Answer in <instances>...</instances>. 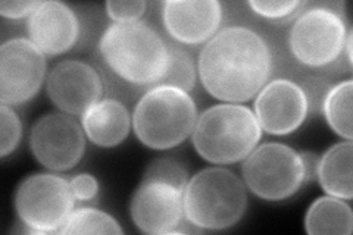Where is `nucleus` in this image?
Masks as SVG:
<instances>
[{"label":"nucleus","mask_w":353,"mask_h":235,"mask_svg":"<svg viewBox=\"0 0 353 235\" xmlns=\"http://www.w3.org/2000/svg\"><path fill=\"white\" fill-rule=\"evenodd\" d=\"M353 212L346 200L323 196L312 201L305 215V231L309 235H350Z\"/></svg>","instance_id":"a211bd4d"},{"label":"nucleus","mask_w":353,"mask_h":235,"mask_svg":"<svg viewBox=\"0 0 353 235\" xmlns=\"http://www.w3.org/2000/svg\"><path fill=\"white\" fill-rule=\"evenodd\" d=\"M243 183L265 201H283L306 183L302 153L283 143L258 144L241 165Z\"/></svg>","instance_id":"0eeeda50"},{"label":"nucleus","mask_w":353,"mask_h":235,"mask_svg":"<svg viewBox=\"0 0 353 235\" xmlns=\"http://www.w3.org/2000/svg\"><path fill=\"white\" fill-rule=\"evenodd\" d=\"M85 139L83 125L74 116L63 112H49L32 125L30 149L46 170L65 172L81 162Z\"/></svg>","instance_id":"1a4fd4ad"},{"label":"nucleus","mask_w":353,"mask_h":235,"mask_svg":"<svg viewBox=\"0 0 353 235\" xmlns=\"http://www.w3.org/2000/svg\"><path fill=\"white\" fill-rule=\"evenodd\" d=\"M70 181L77 201H90L99 193V183L92 174L74 175Z\"/></svg>","instance_id":"bb28decb"},{"label":"nucleus","mask_w":353,"mask_h":235,"mask_svg":"<svg viewBox=\"0 0 353 235\" xmlns=\"http://www.w3.org/2000/svg\"><path fill=\"white\" fill-rule=\"evenodd\" d=\"M99 53L121 80L139 87H154L168 68V41L143 21L115 22L99 40Z\"/></svg>","instance_id":"f03ea898"},{"label":"nucleus","mask_w":353,"mask_h":235,"mask_svg":"<svg viewBox=\"0 0 353 235\" xmlns=\"http://www.w3.org/2000/svg\"><path fill=\"white\" fill-rule=\"evenodd\" d=\"M272 74L268 43L248 27L219 30L197 58L205 90L223 103H245L256 97Z\"/></svg>","instance_id":"f257e3e1"},{"label":"nucleus","mask_w":353,"mask_h":235,"mask_svg":"<svg viewBox=\"0 0 353 235\" xmlns=\"http://www.w3.org/2000/svg\"><path fill=\"white\" fill-rule=\"evenodd\" d=\"M347 25L333 5H314L297 15L289 32L294 59L307 68H325L343 54Z\"/></svg>","instance_id":"6e6552de"},{"label":"nucleus","mask_w":353,"mask_h":235,"mask_svg":"<svg viewBox=\"0 0 353 235\" xmlns=\"http://www.w3.org/2000/svg\"><path fill=\"white\" fill-rule=\"evenodd\" d=\"M301 87L303 88V92L306 94L309 112H312V114H316L318 112L319 114L323 109L325 94L330 88L327 83L321 81L319 78H307L303 84H301Z\"/></svg>","instance_id":"a878e982"},{"label":"nucleus","mask_w":353,"mask_h":235,"mask_svg":"<svg viewBox=\"0 0 353 235\" xmlns=\"http://www.w3.org/2000/svg\"><path fill=\"white\" fill-rule=\"evenodd\" d=\"M85 137L103 149L124 143L132 130V119L127 106L118 99H101L81 115Z\"/></svg>","instance_id":"dca6fc26"},{"label":"nucleus","mask_w":353,"mask_h":235,"mask_svg":"<svg viewBox=\"0 0 353 235\" xmlns=\"http://www.w3.org/2000/svg\"><path fill=\"white\" fill-rule=\"evenodd\" d=\"M252 12L270 19V21H285L294 17L299 9L303 6V2L299 0H290V2H270V0H250L248 2Z\"/></svg>","instance_id":"b1692460"},{"label":"nucleus","mask_w":353,"mask_h":235,"mask_svg":"<svg viewBox=\"0 0 353 235\" xmlns=\"http://www.w3.org/2000/svg\"><path fill=\"white\" fill-rule=\"evenodd\" d=\"M352 105L353 81L345 80L328 88L321 109L328 127L346 141L353 140Z\"/></svg>","instance_id":"6ab92c4d"},{"label":"nucleus","mask_w":353,"mask_h":235,"mask_svg":"<svg viewBox=\"0 0 353 235\" xmlns=\"http://www.w3.org/2000/svg\"><path fill=\"white\" fill-rule=\"evenodd\" d=\"M48 62L30 39L17 37L0 46V103L21 106L34 99L46 83Z\"/></svg>","instance_id":"9d476101"},{"label":"nucleus","mask_w":353,"mask_h":235,"mask_svg":"<svg viewBox=\"0 0 353 235\" xmlns=\"http://www.w3.org/2000/svg\"><path fill=\"white\" fill-rule=\"evenodd\" d=\"M248 205V187L239 175L223 166L196 172L184 190L185 221L202 232L236 227Z\"/></svg>","instance_id":"7ed1b4c3"},{"label":"nucleus","mask_w":353,"mask_h":235,"mask_svg":"<svg viewBox=\"0 0 353 235\" xmlns=\"http://www.w3.org/2000/svg\"><path fill=\"white\" fill-rule=\"evenodd\" d=\"M106 12L115 22H136L145 15L148 9L146 0H134V2H117L109 0L105 3Z\"/></svg>","instance_id":"393cba45"},{"label":"nucleus","mask_w":353,"mask_h":235,"mask_svg":"<svg viewBox=\"0 0 353 235\" xmlns=\"http://www.w3.org/2000/svg\"><path fill=\"white\" fill-rule=\"evenodd\" d=\"M28 39L46 56L70 52L80 39V19L66 3L48 0L32 12L27 22Z\"/></svg>","instance_id":"2eb2a0df"},{"label":"nucleus","mask_w":353,"mask_h":235,"mask_svg":"<svg viewBox=\"0 0 353 235\" xmlns=\"http://www.w3.org/2000/svg\"><path fill=\"white\" fill-rule=\"evenodd\" d=\"M262 139V128L253 110L241 103H219L197 116L192 132L193 147L212 165L245 161Z\"/></svg>","instance_id":"20e7f679"},{"label":"nucleus","mask_w":353,"mask_h":235,"mask_svg":"<svg viewBox=\"0 0 353 235\" xmlns=\"http://www.w3.org/2000/svg\"><path fill=\"white\" fill-rule=\"evenodd\" d=\"M46 93L59 112L81 116L102 99L103 80L90 63L80 59H65L49 71Z\"/></svg>","instance_id":"f8f14e48"},{"label":"nucleus","mask_w":353,"mask_h":235,"mask_svg":"<svg viewBox=\"0 0 353 235\" xmlns=\"http://www.w3.org/2000/svg\"><path fill=\"white\" fill-rule=\"evenodd\" d=\"M22 139V122L12 106L0 103V158L12 154Z\"/></svg>","instance_id":"5701e85b"},{"label":"nucleus","mask_w":353,"mask_h":235,"mask_svg":"<svg viewBox=\"0 0 353 235\" xmlns=\"http://www.w3.org/2000/svg\"><path fill=\"white\" fill-rule=\"evenodd\" d=\"M168 68L158 85H172L190 93L197 81V65L192 53L179 43H168Z\"/></svg>","instance_id":"412c9836"},{"label":"nucleus","mask_w":353,"mask_h":235,"mask_svg":"<svg viewBox=\"0 0 353 235\" xmlns=\"http://www.w3.org/2000/svg\"><path fill=\"white\" fill-rule=\"evenodd\" d=\"M130 216L145 234H179L187 222L184 192L163 181L141 180L130 201Z\"/></svg>","instance_id":"9b49d317"},{"label":"nucleus","mask_w":353,"mask_h":235,"mask_svg":"<svg viewBox=\"0 0 353 235\" xmlns=\"http://www.w3.org/2000/svg\"><path fill=\"white\" fill-rule=\"evenodd\" d=\"M62 235L75 234H112L123 235L124 229L121 228L118 221L106 212L96 207H79L74 209L68 221L65 222L61 232Z\"/></svg>","instance_id":"aec40b11"},{"label":"nucleus","mask_w":353,"mask_h":235,"mask_svg":"<svg viewBox=\"0 0 353 235\" xmlns=\"http://www.w3.org/2000/svg\"><path fill=\"white\" fill-rule=\"evenodd\" d=\"M141 180L163 181L184 192L189 183V171L183 162L174 158H158L148 165Z\"/></svg>","instance_id":"4be33fe9"},{"label":"nucleus","mask_w":353,"mask_h":235,"mask_svg":"<svg viewBox=\"0 0 353 235\" xmlns=\"http://www.w3.org/2000/svg\"><path fill=\"white\" fill-rule=\"evenodd\" d=\"M14 200L21 225L31 234H59L77 201L68 178L48 172L24 178Z\"/></svg>","instance_id":"423d86ee"},{"label":"nucleus","mask_w":353,"mask_h":235,"mask_svg":"<svg viewBox=\"0 0 353 235\" xmlns=\"http://www.w3.org/2000/svg\"><path fill=\"white\" fill-rule=\"evenodd\" d=\"M224 10L218 0H167L161 18L168 36L184 46L208 43L223 24Z\"/></svg>","instance_id":"4468645a"},{"label":"nucleus","mask_w":353,"mask_h":235,"mask_svg":"<svg viewBox=\"0 0 353 235\" xmlns=\"http://www.w3.org/2000/svg\"><path fill=\"white\" fill-rule=\"evenodd\" d=\"M353 143L340 141L327 149L316 163L318 183L324 193L341 200L353 198Z\"/></svg>","instance_id":"f3484780"},{"label":"nucleus","mask_w":353,"mask_h":235,"mask_svg":"<svg viewBox=\"0 0 353 235\" xmlns=\"http://www.w3.org/2000/svg\"><path fill=\"white\" fill-rule=\"evenodd\" d=\"M352 36H353V31L352 28L347 30V34H346V40H345V48L343 52L346 53V61L349 63V66H352L353 59H352Z\"/></svg>","instance_id":"c85d7f7f"},{"label":"nucleus","mask_w":353,"mask_h":235,"mask_svg":"<svg viewBox=\"0 0 353 235\" xmlns=\"http://www.w3.org/2000/svg\"><path fill=\"white\" fill-rule=\"evenodd\" d=\"M197 106L190 93L172 85H154L132 110V131L152 150H170L192 136Z\"/></svg>","instance_id":"39448f33"},{"label":"nucleus","mask_w":353,"mask_h":235,"mask_svg":"<svg viewBox=\"0 0 353 235\" xmlns=\"http://www.w3.org/2000/svg\"><path fill=\"white\" fill-rule=\"evenodd\" d=\"M262 131L271 136H287L302 127L309 114L307 99L301 84L287 78L268 81L253 105Z\"/></svg>","instance_id":"ddd939ff"},{"label":"nucleus","mask_w":353,"mask_h":235,"mask_svg":"<svg viewBox=\"0 0 353 235\" xmlns=\"http://www.w3.org/2000/svg\"><path fill=\"white\" fill-rule=\"evenodd\" d=\"M41 5L40 0L32 2H2L0 3V15L8 19H22L34 12Z\"/></svg>","instance_id":"cd10ccee"}]
</instances>
